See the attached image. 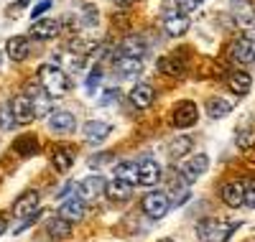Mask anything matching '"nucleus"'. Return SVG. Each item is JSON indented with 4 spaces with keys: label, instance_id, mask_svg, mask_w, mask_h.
I'll use <instances>...</instances> for the list:
<instances>
[{
    "label": "nucleus",
    "instance_id": "obj_28",
    "mask_svg": "<svg viewBox=\"0 0 255 242\" xmlns=\"http://www.w3.org/2000/svg\"><path fill=\"white\" fill-rule=\"evenodd\" d=\"M191 145H194V143H191L189 135H176V138L168 140L166 150H168V156H171V158H184L186 153L191 150Z\"/></svg>",
    "mask_w": 255,
    "mask_h": 242
},
{
    "label": "nucleus",
    "instance_id": "obj_44",
    "mask_svg": "<svg viewBox=\"0 0 255 242\" xmlns=\"http://www.w3.org/2000/svg\"><path fill=\"white\" fill-rule=\"evenodd\" d=\"M0 67H3V51H0Z\"/></svg>",
    "mask_w": 255,
    "mask_h": 242
},
{
    "label": "nucleus",
    "instance_id": "obj_31",
    "mask_svg": "<svg viewBox=\"0 0 255 242\" xmlns=\"http://www.w3.org/2000/svg\"><path fill=\"white\" fill-rule=\"evenodd\" d=\"M13 148H15L18 156H36V153H38V140L33 135H20L13 143Z\"/></svg>",
    "mask_w": 255,
    "mask_h": 242
},
{
    "label": "nucleus",
    "instance_id": "obj_15",
    "mask_svg": "<svg viewBox=\"0 0 255 242\" xmlns=\"http://www.w3.org/2000/svg\"><path fill=\"white\" fill-rule=\"evenodd\" d=\"M115 72L123 77V79H135L140 77L143 72V61L140 59H133V56H120L115 61Z\"/></svg>",
    "mask_w": 255,
    "mask_h": 242
},
{
    "label": "nucleus",
    "instance_id": "obj_27",
    "mask_svg": "<svg viewBox=\"0 0 255 242\" xmlns=\"http://www.w3.org/2000/svg\"><path fill=\"white\" fill-rule=\"evenodd\" d=\"M161 181V166L156 161H143L140 163V184L143 186H156Z\"/></svg>",
    "mask_w": 255,
    "mask_h": 242
},
{
    "label": "nucleus",
    "instance_id": "obj_21",
    "mask_svg": "<svg viewBox=\"0 0 255 242\" xmlns=\"http://www.w3.org/2000/svg\"><path fill=\"white\" fill-rule=\"evenodd\" d=\"M207 168H209V158L204 156V153H199V156H194L191 161H186L184 163V176H186V181H197L199 176H204L207 173Z\"/></svg>",
    "mask_w": 255,
    "mask_h": 242
},
{
    "label": "nucleus",
    "instance_id": "obj_12",
    "mask_svg": "<svg viewBox=\"0 0 255 242\" xmlns=\"http://www.w3.org/2000/svg\"><path fill=\"white\" fill-rule=\"evenodd\" d=\"M10 110H13L15 122H20V125H26V122L33 120V105H31V100L26 95H15L10 100Z\"/></svg>",
    "mask_w": 255,
    "mask_h": 242
},
{
    "label": "nucleus",
    "instance_id": "obj_13",
    "mask_svg": "<svg viewBox=\"0 0 255 242\" xmlns=\"http://www.w3.org/2000/svg\"><path fill=\"white\" fill-rule=\"evenodd\" d=\"M49 127L54 133H74L77 127V118L67 110H54V115L49 118Z\"/></svg>",
    "mask_w": 255,
    "mask_h": 242
},
{
    "label": "nucleus",
    "instance_id": "obj_26",
    "mask_svg": "<svg viewBox=\"0 0 255 242\" xmlns=\"http://www.w3.org/2000/svg\"><path fill=\"white\" fill-rule=\"evenodd\" d=\"M105 194H108L113 202H128V199H130V194H133V186L125 184V181H120V179H115V181H108V189H105Z\"/></svg>",
    "mask_w": 255,
    "mask_h": 242
},
{
    "label": "nucleus",
    "instance_id": "obj_2",
    "mask_svg": "<svg viewBox=\"0 0 255 242\" xmlns=\"http://www.w3.org/2000/svg\"><path fill=\"white\" fill-rule=\"evenodd\" d=\"M238 230V222H222V219H202L197 225V237L202 242H227V237Z\"/></svg>",
    "mask_w": 255,
    "mask_h": 242
},
{
    "label": "nucleus",
    "instance_id": "obj_45",
    "mask_svg": "<svg viewBox=\"0 0 255 242\" xmlns=\"http://www.w3.org/2000/svg\"><path fill=\"white\" fill-rule=\"evenodd\" d=\"M161 242H174V240H161Z\"/></svg>",
    "mask_w": 255,
    "mask_h": 242
},
{
    "label": "nucleus",
    "instance_id": "obj_33",
    "mask_svg": "<svg viewBox=\"0 0 255 242\" xmlns=\"http://www.w3.org/2000/svg\"><path fill=\"white\" fill-rule=\"evenodd\" d=\"M69 49H72L77 56H82V54H90V51L95 49V41H87V38H72Z\"/></svg>",
    "mask_w": 255,
    "mask_h": 242
},
{
    "label": "nucleus",
    "instance_id": "obj_36",
    "mask_svg": "<svg viewBox=\"0 0 255 242\" xmlns=\"http://www.w3.org/2000/svg\"><path fill=\"white\" fill-rule=\"evenodd\" d=\"M0 125H3L5 130H10V127L15 125V118H13V110H10V105H5L3 110H0Z\"/></svg>",
    "mask_w": 255,
    "mask_h": 242
},
{
    "label": "nucleus",
    "instance_id": "obj_35",
    "mask_svg": "<svg viewBox=\"0 0 255 242\" xmlns=\"http://www.w3.org/2000/svg\"><path fill=\"white\" fill-rule=\"evenodd\" d=\"M255 143V130H240L238 133V148H250Z\"/></svg>",
    "mask_w": 255,
    "mask_h": 242
},
{
    "label": "nucleus",
    "instance_id": "obj_19",
    "mask_svg": "<svg viewBox=\"0 0 255 242\" xmlns=\"http://www.w3.org/2000/svg\"><path fill=\"white\" fill-rule=\"evenodd\" d=\"M232 107H235V100H225V97H209L207 100V115L212 120H222L225 115L232 113Z\"/></svg>",
    "mask_w": 255,
    "mask_h": 242
},
{
    "label": "nucleus",
    "instance_id": "obj_40",
    "mask_svg": "<svg viewBox=\"0 0 255 242\" xmlns=\"http://www.w3.org/2000/svg\"><path fill=\"white\" fill-rule=\"evenodd\" d=\"M115 97H118V90H105L102 97H100V105H102V107H108V105L115 102Z\"/></svg>",
    "mask_w": 255,
    "mask_h": 242
},
{
    "label": "nucleus",
    "instance_id": "obj_32",
    "mask_svg": "<svg viewBox=\"0 0 255 242\" xmlns=\"http://www.w3.org/2000/svg\"><path fill=\"white\" fill-rule=\"evenodd\" d=\"M97 23H100L97 5H84L82 8V26H97Z\"/></svg>",
    "mask_w": 255,
    "mask_h": 242
},
{
    "label": "nucleus",
    "instance_id": "obj_18",
    "mask_svg": "<svg viewBox=\"0 0 255 242\" xmlns=\"http://www.w3.org/2000/svg\"><path fill=\"white\" fill-rule=\"evenodd\" d=\"M115 179L125 181V184H140V163L135 161H123L115 166Z\"/></svg>",
    "mask_w": 255,
    "mask_h": 242
},
{
    "label": "nucleus",
    "instance_id": "obj_43",
    "mask_svg": "<svg viewBox=\"0 0 255 242\" xmlns=\"http://www.w3.org/2000/svg\"><path fill=\"white\" fill-rule=\"evenodd\" d=\"M113 3H115V5H120V8H125V5H130L133 0H113Z\"/></svg>",
    "mask_w": 255,
    "mask_h": 242
},
{
    "label": "nucleus",
    "instance_id": "obj_7",
    "mask_svg": "<svg viewBox=\"0 0 255 242\" xmlns=\"http://www.w3.org/2000/svg\"><path fill=\"white\" fill-rule=\"evenodd\" d=\"M230 56L235 64H243V67L255 64V41L253 38H238L230 49Z\"/></svg>",
    "mask_w": 255,
    "mask_h": 242
},
{
    "label": "nucleus",
    "instance_id": "obj_14",
    "mask_svg": "<svg viewBox=\"0 0 255 242\" xmlns=\"http://www.w3.org/2000/svg\"><path fill=\"white\" fill-rule=\"evenodd\" d=\"M61 31V23L56 18H41V20H33L31 23V36L33 38H54L56 33Z\"/></svg>",
    "mask_w": 255,
    "mask_h": 242
},
{
    "label": "nucleus",
    "instance_id": "obj_38",
    "mask_svg": "<svg viewBox=\"0 0 255 242\" xmlns=\"http://www.w3.org/2000/svg\"><path fill=\"white\" fill-rule=\"evenodd\" d=\"M245 207L255 209V181L245 184Z\"/></svg>",
    "mask_w": 255,
    "mask_h": 242
},
{
    "label": "nucleus",
    "instance_id": "obj_9",
    "mask_svg": "<svg viewBox=\"0 0 255 242\" xmlns=\"http://www.w3.org/2000/svg\"><path fill=\"white\" fill-rule=\"evenodd\" d=\"M220 196L227 207H243L245 204V184L240 181H225L220 189Z\"/></svg>",
    "mask_w": 255,
    "mask_h": 242
},
{
    "label": "nucleus",
    "instance_id": "obj_41",
    "mask_svg": "<svg viewBox=\"0 0 255 242\" xmlns=\"http://www.w3.org/2000/svg\"><path fill=\"white\" fill-rule=\"evenodd\" d=\"M49 8H51V0H41V3H38V5L31 10V18H38L41 13H46Z\"/></svg>",
    "mask_w": 255,
    "mask_h": 242
},
{
    "label": "nucleus",
    "instance_id": "obj_16",
    "mask_svg": "<svg viewBox=\"0 0 255 242\" xmlns=\"http://www.w3.org/2000/svg\"><path fill=\"white\" fill-rule=\"evenodd\" d=\"M59 214L67 219V222H82V217H84V202L79 199V196H72V199H64L61 202V209Z\"/></svg>",
    "mask_w": 255,
    "mask_h": 242
},
{
    "label": "nucleus",
    "instance_id": "obj_34",
    "mask_svg": "<svg viewBox=\"0 0 255 242\" xmlns=\"http://www.w3.org/2000/svg\"><path fill=\"white\" fill-rule=\"evenodd\" d=\"M174 3H176V10H179L181 15H189V13H194V10L199 8L202 0H174Z\"/></svg>",
    "mask_w": 255,
    "mask_h": 242
},
{
    "label": "nucleus",
    "instance_id": "obj_22",
    "mask_svg": "<svg viewBox=\"0 0 255 242\" xmlns=\"http://www.w3.org/2000/svg\"><path fill=\"white\" fill-rule=\"evenodd\" d=\"M46 232L56 240H67L72 235V222H67L61 214H54V217H46Z\"/></svg>",
    "mask_w": 255,
    "mask_h": 242
},
{
    "label": "nucleus",
    "instance_id": "obj_39",
    "mask_svg": "<svg viewBox=\"0 0 255 242\" xmlns=\"http://www.w3.org/2000/svg\"><path fill=\"white\" fill-rule=\"evenodd\" d=\"M110 158H113V153H97V156L90 158V168H100L102 163H108Z\"/></svg>",
    "mask_w": 255,
    "mask_h": 242
},
{
    "label": "nucleus",
    "instance_id": "obj_42",
    "mask_svg": "<svg viewBox=\"0 0 255 242\" xmlns=\"http://www.w3.org/2000/svg\"><path fill=\"white\" fill-rule=\"evenodd\" d=\"M5 230H8V217H5V214H0V235H3Z\"/></svg>",
    "mask_w": 255,
    "mask_h": 242
},
{
    "label": "nucleus",
    "instance_id": "obj_24",
    "mask_svg": "<svg viewBox=\"0 0 255 242\" xmlns=\"http://www.w3.org/2000/svg\"><path fill=\"white\" fill-rule=\"evenodd\" d=\"M163 31L171 36V38L184 36V33L189 31V18L181 15V13H176V15H166V20H163Z\"/></svg>",
    "mask_w": 255,
    "mask_h": 242
},
{
    "label": "nucleus",
    "instance_id": "obj_6",
    "mask_svg": "<svg viewBox=\"0 0 255 242\" xmlns=\"http://www.w3.org/2000/svg\"><path fill=\"white\" fill-rule=\"evenodd\" d=\"M28 100L33 105V118L44 120V118H51V97L41 90V87H28Z\"/></svg>",
    "mask_w": 255,
    "mask_h": 242
},
{
    "label": "nucleus",
    "instance_id": "obj_37",
    "mask_svg": "<svg viewBox=\"0 0 255 242\" xmlns=\"http://www.w3.org/2000/svg\"><path fill=\"white\" fill-rule=\"evenodd\" d=\"M100 79H102V69H100V67H95V69L90 72V77H87V90H90V92H95V90H97Z\"/></svg>",
    "mask_w": 255,
    "mask_h": 242
},
{
    "label": "nucleus",
    "instance_id": "obj_10",
    "mask_svg": "<svg viewBox=\"0 0 255 242\" xmlns=\"http://www.w3.org/2000/svg\"><path fill=\"white\" fill-rule=\"evenodd\" d=\"M110 133H113V125L105 122V120H90L84 125V138H87L90 145H100Z\"/></svg>",
    "mask_w": 255,
    "mask_h": 242
},
{
    "label": "nucleus",
    "instance_id": "obj_3",
    "mask_svg": "<svg viewBox=\"0 0 255 242\" xmlns=\"http://www.w3.org/2000/svg\"><path fill=\"white\" fill-rule=\"evenodd\" d=\"M140 207H143V214L156 222V219H163V217L168 214V209H171V202H168V194H163V191H148V194L143 196Z\"/></svg>",
    "mask_w": 255,
    "mask_h": 242
},
{
    "label": "nucleus",
    "instance_id": "obj_1",
    "mask_svg": "<svg viewBox=\"0 0 255 242\" xmlns=\"http://www.w3.org/2000/svg\"><path fill=\"white\" fill-rule=\"evenodd\" d=\"M38 87L54 100V97H61L69 92V79L54 64H41L38 67Z\"/></svg>",
    "mask_w": 255,
    "mask_h": 242
},
{
    "label": "nucleus",
    "instance_id": "obj_20",
    "mask_svg": "<svg viewBox=\"0 0 255 242\" xmlns=\"http://www.w3.org/2000/svg\"><path fill=\"white\" fill-rule=\"evenodd\" d=\"M227 87H230V90L235 92L238 97H243V95H248V92H250L253 79H250V74H248V72L235 69V72H230V74H227Z\"/></svg>",
    "mask_w": 255,
    "mask_h": 242
},
{
    "label": "nucleus",
    "instance_id": "obj_30",
    "mask_svg": "<svg viewBox=\"0 0 255 242\" xmlns=\"http://www.w3.org/2000/svg\"><path fill=\"white\" fill-rule=\"evenodd\" d=\"M148 51L143 36H128L125 43H123V56H133V59H140L143 54Z\"/></svg>",
    "mask_w": 255,
    "mask_h": 242
},
{
    "label": "nucleus",
    "instance_id": "obj_23",
    "mask_svg": "<svg viewBox=\"0 0 255 242\" xmlns=\"http://www.w3.org/2000/svg\"><path fill=\"white\" fill-rule=\"evenodd\" d=\"M171 196H174V204L181 207L186 199H189V181H186V176L174 171L171 173Z\"/></svg>",
    "mask_w": 255,
    "mask_h": 242
},
{
    "label": "nucleus",
    "instance_id": "obj_25",
    "mask_svg": "<svg viewBox=\"0 0 255 242\" xmlns=\"http://www.w3.org/2000/svg\"><path fill=\"white\" fill-rule=\"evenodd\" d=\"M158 72L163 74V77H181L184 74V61L179 59V56H161L158 59Z\"/></svg>",
    "mask_w": 255,
    "mask_h": 242
},
{
    "label": "nucleus",
    "instance_id": "obj_17",
    "mask_svg": "<svg viewBox=\"0 0 255 242\" xmlns=\"http://www.w3.org/2000/svg\"><path fill=\"white\" fill-rule=\"evenodd\" d=\"M28 51H31V43H28V38H23V36H13V38L5 41V54H8V59H13V61H23V59L28 56Z\"/></svg>",
    "mask_w": 255,
    "mask_h": 242
},
{
    "label": "nucleus",
    "instance_id": "obj_11",
    "mask_svg": "<svg viewBox=\"0 0 255 242\" xmlns=\"http://www.w3.org/2000/svg\"><path fill=\"white\" fill-rule=\"evenodd\" d=\"M153 100H156V92H153V87L145 84V82H138L133 90H130V102L138 110H148V107L153 105Z\"/></svg>",
    "mask_w": 255,
    "mask_h": 242
},
{
    "label": "nucleus",
    "instance_id": "obj_8",
    "mask_svg": "<svg viewBox=\"0 0 255 242\" xmlns=\"http://www.w3.org/2000/svg\"><path fill=\"white\" fill-rule=\"evenodd\" d=\"M38 212V191H26V194H20L15 204H13V217H20V219H26L31 214Z\"/></svg>",
    "mask_w": 255,
    "mask_h": 242
},
{
    "label": "nucleus",
    "instance_id": "obj_5",
    "mask_svg": "<svg viewBox=\"0 0 255 242\" xmlns=\"http://www.w3.org/2000/svg\"><path fill=\"white\" fill-rule=\"evenodd\" d=\"M197 118H199V110L194 102H181L174 113H171V125L184 130V127H191V125H197Z\"/></svg>",
    "mask_w": 255,
    "mask_h": 242
},
{
    "label": "nucleus",
    "instance_id": "obj_4",
    "mask_svg": "<svg viewBox=\"0 0 255 242\" xmlns=\"http://www.w3.org/2000/svg\"><path fill=\"white\" fill-rule=\"evenodd\" d=\"M108 189V181L102 179V176H87V179H82L79 186H77V196L82 202H95L97 196Z\"/></svg>",
    "mask_w": 255,
    "mask_h": 242
},
{
    "label": "nucleus",
    "instance_id": "obj_29",
    "mask_svg": "<svg viewBox=\"0 0 255 242\" xmlns=\"http://www.w3.org/2000/svg\"><path fill=\"white\" fill-rule=\"evenodd\" d=\"M72 163H74V153L69 150V148H54V153H51V166L56 168V171H69L72 168Z\"/></svg>",
    "mask_w": 255,
    "mask_h": 242
}]
</instances>
